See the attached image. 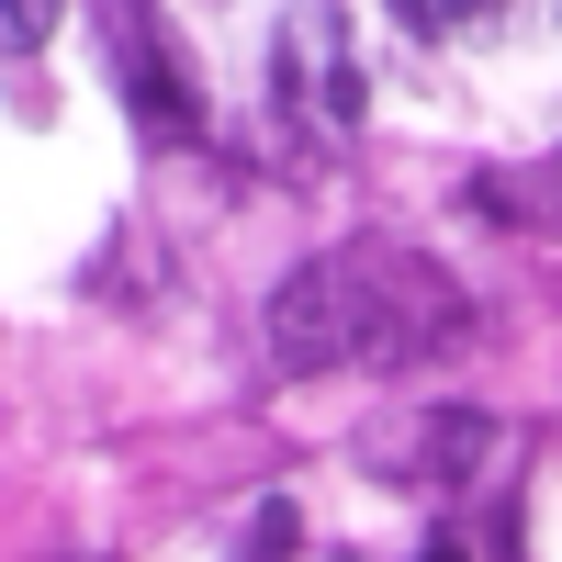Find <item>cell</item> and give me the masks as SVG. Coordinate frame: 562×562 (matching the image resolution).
I'll use <instances>...</instances> for the list:
<instances>
[{
    "label": "cell",
    "mask_w": 562,
    "mask_h": 562,
    "mask_svg": "<svg viewBox=\"0 0 562 562\" xmlns=\"http://www.w3.org/2000/svg\"><path fill=\"white\" fill-rule=\"evenodd\" d=\"M45 34H57V0H12V57H34Z\"/></svg>",
    "instance_id": "cell-3"
},
{
    "label": "cell",
    "mask_w": 562,
    "mask_h": 562,
    "mask_svg": "<svg viewBox=\"0 0 562 562\" xmlns=\"http://www.w3.org/2000/svg\"><path fill=\"white\" fill-rule=\"evenodd\" d=\"M461 281L439 259H416L394 237H360V248H326L270 293V360L281 371H428L461 349Z\"/></svg>",
    "instance_id": "cell-1"
},
{
    "label": "cell",
    "mask_w": 562,
    "mask_h": 562,
    "mask_svg": "<svg viewBox=\"0 0 562 562\" xmlns=\"http://www.w3.org/2000/svg\"><path fill=\"white\" fill-rule=\"evenodd\" d=\"M428 23H473V12H495V0H416Z\"/></svg>",
    "instance_id": "cell-4"
},
{
    "label": "cell",
    "mask_w": 562,
    "mask_h": 562,
    "mask_svg": "<svg viewBox=\"0 0 562 562\" xmlns=\"http://www.w3.org/2000/svg\"><path fill=\"white\" fill-rule=\"evenodd\" d=\"M484 439H495L484 416H416V428H405V450H394V461H416L405 484H450V461H473Z\"/></svg>",
    "instance_id": "cell-2"
}]
</instances>
